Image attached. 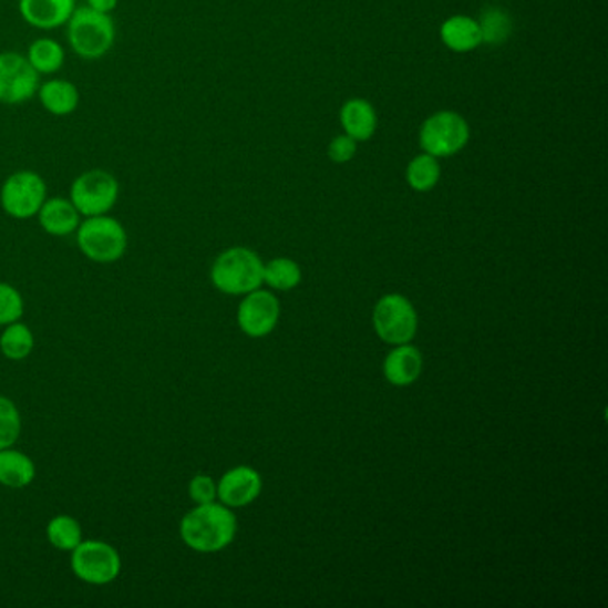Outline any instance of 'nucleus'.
Listing matches in <instances>:
<instances>
[{
	"mask_svg": "<svg viewBox=\"0 0 608 608\" xmlns=\"http://www.w3.org/2000/svg\"><path fill=\"white\" fill-rule=\"evenodd\" d=\"M300 282H302V270L293 259L279 257V259H274L265 265L262 284H268L270 288L289 291V289L297 288Z\"/></svg>",
	"mask_w": 608,
	"mask_h": 608,
	"instance_id": "nucleus-25",
	"label": "nucleus"
},
{
	"mask_svg": "<svg viewBox=\"0 0 608 608\" xmlns=\"http://www.w3.org/2000/svg\"><path fill=\"white\" fill-rule=\"evenodd\" d=\"M262 491V478L250 466L233 467L216 482L218 502L229 508H241L259 498Z\"/></svg>",
	"mask_w": 608,
	"mask_h": 608,
	"instance_id": "nucleus-12",
	"label": "nucleus"
},
{
	"mask_svg": "<svg viewBox=\"0 0 608 608\" xmlns=\"http://www.w3.org/2000/svg\"><path fill=\"white\" fill-rule=\"evenodd\" d=\"M441 40L450 51L458 52V54L472 52L482 45L481 28L472 17L457 14L441 25Z\"/></svg>",
	"mask_w": 608,
	"mask_h": 608,
	"instance_id": "nucleus-18",
	"label": "nucleus"
},
{
	"mask_svg": "<svg viewBox=\"0 0 608 608\" xmlns=\"http://www.w3.org/2000/svg\"><path fill=\"white\" fill-rule=\"evenodd\" d=\"M25 311L22 293L8 282H0V327L22 320Z\"/></svg>",
	"mask_w": 608,
	"mask_h": 608,
	"instance_id": "nucleus-27",
	"label": "nucleus"
},
{
	"mask_svg": "<svg viewBox=\"0 0 608 608\" xmlns=\"http://www.w3.org/2000/svg\"><path fill=\"white\" fill-rule=\"evenodd\" d=\"M261 257L245 247L227 248L210 266V282L224 295H247L261 288Z\"/></svg>",
	"mask_w": 608,
	"mask_h": 608,
	"instance_id": "nucleus-2",
	"label": "nucleus"
},
{
	"mask_svg": "<svg viewBox=\"0 0 608 608\" xmlns=\"http://www.w3.org/2000/svg\"><path fill=\"white\" fill-rule=\"evenodd\" d=\"M405 177H408L409 186H411L414 192H431V189H434L435 186H437V183H440V161H437V157L423 152V154L414 157V159L409 163Z\"/></svg>",
	"mask_w": 608,
	"mask_h": 608,
	"instance_id": "nucleus-24",
	"label": "nucleus"
},
{
	"mask_svg": "<svg viewBox=\"0 0 608 608\" xmlns=\"http://www.w3.org/2000/svg\"><path fill=\"white\" fill-rule=\"evenodd\" d=\"M122 566L118 549L105 540H83L74 552H70L72 573L87 586H110L118 580Z\"/></svg>",
	"mask_w": 608,
	"mask_h": 608,
	"instance_id": "nucleus-5",
	"label": "nucleus"
},
{
	"mask_svg": "<svg viewBox=\"0 0 608 608\" xmlns=\"http://www.w3.org/2000/svg\"><path fill=\"white\" fill-rule=\"evenodd\" d=\"M37 478V464L20 450H0V485L8 490H25Z\"/></svg>",
	"mask_w": 608,
	"mask_h": 608,
	"instance_id": "nucleus-17",
	"label": "nucleus"
},
{
	"mask_svg": "<svg viewBox=\"0 0 608 608\" xmlns=\"http://www.w3.org/2000/svg\"><path fill=\"white\" fill-rule=\"evenodd\" d=\"M188 494L189 499H192L195 505L216 502V499H218V493H216L215 478L209 475H204V473H198V475L193 476L192 481H189Z\"/></svg>",
	"mask_w": 608,
	"mask_h": 608,
	"instance_id": "nucleus-28",
	"label": "nucleus"
},
{
	"mask_svg": "<svg viewBox=\"0 0 608 608\" xmlns=\"http://www.w3.org/2000/svg\"><path fill=\"white\" fill-rule=\"evenodd\" d=\"M45 200V178L31 169L14 172L0 189V206L14 220H29L37 216Z\"/></svg>",
	"mask_w": 608,
	"mask_h": 608,
	"instance_id": "nucleus-8",
	"label": "nucleus"
},
{
	"mask_svg": "<svg viewBox=\"0 0 608 608\" xmlns=\"http://www.w3.org/2000/svg\"><path fill=\"white\" fill-rule=\"evenodd\" d=\"M20 14L32 28L51 31L69 22L75 0H20Z\"/></svg>",
	"mask_w": 608,
	"mask_h": 608,
	"instance_id": "nucleus-13",
	"label": "nucleus"
},
{
	"mask_svg": "<svg viewBox=\"0 0 608 608\" xmlns=\"http://www.w3.org/2000/svg\"><path fill=\"white\" fill-rule=\"evenodd\" d=\"M373 327L384 343H411L418 332L416 309L402 295H385L373 309Z\"/></svg>",
	"mask_w": 608,
	"mask_h": 608,
	"instance_id": "nucleus-9",
	"label": "nucleus"
},
{
	"mask_svg": "<svg viewBox=\"0 0 608 608\" xmlns=\"http://www.w3.org/2000/svg\"><path fill=\"white\" fill-rule=\"evenodd\" d=\"M0 334V352L10 361H23L34 350V334L31 327L22 323V320L14 321L10 326L2 327Z\"/></svg>",
	"mask_w": 608,
	"mask_h": 608,
	"instance_id": "nucleus-21",
	"label": "nucleus"
},
{
	"mask_svg": "<svg viewBox=\"0 0 608 608\" xmlns=\"http://www.w3.org/2000/svg\"><path fill=\"white\" fill-rule=\"evenodd\" d=\"M25 58L38 74L51 75L63 69L64 49L52 38H40L31 43Z\"/></svg>",
	"mask_w": 608,
	"mask_h": 608,
	"instance_id": "nucleus-22",
	"label": "nucleus"
},
{
	"mask_svg": "<svg viewBox=\"0 0 608 608\" xmlns=\"http://www.w3.org/2000/svg\"><path fill=\"white\" fill-rule=\"evenodd\" d=\"M75 239L81 254L99 265L120 261L127 253V230L113 216H87L79 224Z\"/></svg>",
	"mask_w": 608,
	"mask_h": 608,
	"instance_id": "nucleus-3",
	"label": "nucleus"
},
{
	"mask_svg": "<svg viewBox=\"0 0 608 608\" xmlns=\"http://www.w3.org/2000/svg\"><path fill=\"white\" fill-rule=\"evenodd\" d=\"M423 373V355L411 343L396 344L384 361V375L389 384L408 388Z\"/></svg>",
	"mask_w": 608,
	"mask_h": 608,
	"instance_id": "nucleus-14",
	"label": "nucleus"
},
{
	"mask_svg": "<svg viewBox=\"0 0 608 608\" xmlns=\"http://www.w3.org/2000/svg\"><path fill=\"white\" fill-rule=\"evenodd\" d=\"M238 532V519L233 508L218 499L210 504L195 505L184 514L178 525V535L184 545L197 554H218L233 545Z\"/></svg>",
	"mask_w": 608,
	"mask_h": 608,
	"instance_id": "nucleus-1",
	"label": "nucleus"
},
{
	"mask_svg": "<svg viewBox=\"0 0 608 608\" xmlns=\"http://www.w3.org/2000/svg\"><path fill=\"white\" fill-rule=\"evenodd\" d=\"M357 154V142L353 137L343 134L336 136L329 145V157L332 163L344 165L348 161H352Z\"/></svg>",
	"mask_w": 608,
	"mask_h": 608,
	"instance_id": "nucleus-29",
	"label": "nucleus"
},
{
	"mask_svg": "<svg viewBox=\"0 0 608 608\" xmlns=\"http://www.w3.org/2000/svg\"><path fill=\"white\" fill-rule=\"evenodd\" d=\"M22 434V416L13 400L0 394V450L11 449Z\"/></svg>",
	"mask_w": 608,
	"mask_h": 608,
	"instance_id": "nucleus-26",
	"label": "nucleus"
},
{
	"mask_svg": "<svg viewBox=\"0 0 608 608\" xmlns=\"http://www.w3.org/2000/svg\"><path fill=\"white\" fill-rule=\"evenodd\" d=\"M470 125L455 111H440L423 122L420 128V145L431 156H455L470 142Z\"/></svg>",
	"mask_w": 608,
	"mask_h": 608,
	"instance_id": "nucleus-6",
	"label": "nucleus"
},
{
	"mask_svg": "<svg viewBox=\"0 0 608 608\" xmlns=\"http://www.w3.org/2000/svg\"><path fill=\"white\" fill-rule=\"evenodd\" d=\"M476 22L481 28L482 43H487V45H502L513 34L514 23L511 14L502 8H496V6H491V8L484 10L481 19Z\"/></svg>",
	"mask_w": 608,
	"mask_h": 608,
	"instance_id": "nucleus-23",
	"label": "nucleus"
},
{
	"mask_svg": "<svg viewBox=\"0 0 608 608\" xmlns=\"http://www.w3.org/2000/svg\"><path fill=\"white\" fill-rule=\"evenodd\" d=\"M120 197L115 175L105 169H87L79 175L70 188V200L81 216L110 215Z\"/></svg>",
	"mask_w": 608,
	"mask_h": 608,
	"instance_id": "nucleus-7",
	"label": "nucleus"
},
{
	"mask_svg": "<svg viewBox=\"0 0 608 608\" xmlns=\"http://www.w3.org/2000/svg\"><path fill=\"white\" fill-rule=\"evenodd\" d=\"M37 216L40 227L55 238L72 236L81 224V213L70 198H47Z\"/></svg>",
	"mask_w": 608,
	"mask_h": 608,
	"instance_id": "nucleus-15",
	"label": "nucleus"
},
{
	"mask_svg": "<svg viewBox=\"0 0 608 608\" xmlns=\"http://www.w3.org/2000/svg\"><path fill=\"white\" fill-rule=\"evenodd\" d=\"M45 535L52 548L69 554L84 540L83 526L78 517L69 514L52 517L51 522L47 523Z\"/></svg>",
	"mask_w": 608,
	"mask_h": 608,
	"instance_id": "nucleus-20",
	"label": "nucleus"
},
{
	"mask_svg": "<svg viewBox=\"0 0 608 608\" xmlns=\"http://www.w3.org/2000/svg\"><path fill=\"white\" fill-rule=\"evenodd\" d=\"M116 4H118V0H87V6L95 11H101V13H111L115 10Z\"/></svg>",
	"mask_w": 608,
	"mask_h": 608,
	"instance_id": "nucleus-30",
	"label": "nucleus"
},
{
	"mask_svg": "<svg viewBox=\"0 0 608 608\" xmlns=\"http://www.w3.org/2000/svg\"><path fill=\"white\" fill-rule=\"evenodd\" d=\"M341 125L344 134L353 137L355 142H368L377 131V111L370 102L364 99H350L341 107Z\"/></svg>",
	"mask_w": 608,
	"mask_h": 608,
	"instance_id": "nucleus-16",
	"label": "nucleus"
},
{
	"mask_svg": "<svg viewBox=\"0 0 608 608\" xmlns=\"http://www.w3.org/2000/svg\"><path fill=\"white\" fill-rule=\"evenodd\" d=\"M280 302L270 291L256 289L245 295L238 309V326L248 338H265L279 323Z\"/></svg>",
	"mask_w": 608,
	"mask_h": 608,
	"instance_id": "nucleus-11",
	"label": "nucleus"
},
{
	"mask_svg": "<svg viewBox=\"0 0 608 608\" xmlns=\"http://www.w3.org/2000/svg\"><path fill=\"white\" fill-rule=\"evenodd\" d=\"M40 87V74L28 58L17 52L0 54V102L19 105L31 101Z\"/></svg>",
	"mask_w": 608,
	"mask_h": 608,
	"instance_id": "nucleus-10",
	"label": "nucleus"
},
{
	"mask_svg": "<svg viewBox=\"0 0 608 608\" xmlns=\"http://www.w3.org/2000/svg\"><path fill=\"white\" fill-rule=\"evenodd\" d=\"M66 23H69L66 40L72 51L83 60H101L115 43V22L110 13H101L90 6H84V8H75L74 14Z\"/></svg>",
	"mask_w": 608,
	"mask_h": 608,
	"instance_id": "nucleus-4",
	"label": "nucleus"
},
{
	"mask_svg": "<svg viewBox=\"0 0 608 608\" xmlns=\"http://www.w3.org/2000/svg\"><path fill=\"white\" fill-rule=\"evenodd\" d=\"M38 96L43 107L54 116L72 115L81 101L78 86L64 79H52L40 84Z\"/></svg>",
	"mask_w": 608,
	"mask_h": 608,
	"instance_id": "nucleus-19",
	"label": "nucleus"
}]
</instances>
